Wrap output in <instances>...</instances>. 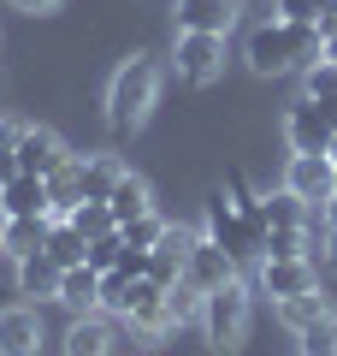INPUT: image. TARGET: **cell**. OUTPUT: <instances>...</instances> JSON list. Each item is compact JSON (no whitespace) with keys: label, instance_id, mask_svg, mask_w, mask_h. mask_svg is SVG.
<instances>
[{"label":"cell","instance_id":"1","mask_svg":"<svg viewBox=\"0 0 337 356\" xmlns=\"http://www.w3.org/2000/svg\"><path fill=\"white\" fill-rule=\"evenodd\" d=\"M249 72L278 77V72H308L313 60H325V30L313 24H284V18H266L261 30H249Z\"/></svg>","mask_w":337,"mask_h":356},{"label":"cell","instance_id":"22","mask_svg":"<svg viewBox=\"0 0 337 356\" xmlns=\"http://www.w3.org/2000/svg\"><path fill=\"white\" fill-rule=\"evenodd\" d=\"M48 196H53V214H71V208L83 202V191H77V154L48 172Z\"/></svg>","mask_w":337,"mask_h":356},{"label":"cell","instance_id":"5","mask_svg":"<svg viewBox=\"0 0 337 356\" xmlns=\"http://www.w3.org/2000/svg\"><path fill=\"white\" fill-rule=\"evenodd\" d=\"M172 65H178V83H189V89L219 83V77H225V36L178 30V42H172Z\"/></svg>","mask_w":337,"mask_h":356},{"label":"cell","instance_id":"3","mask_svg":"<svg viewBox=\"0 0 337 356\" xmlns=\"http://www.w3.org/2000/svg\"><path fill=\"white\" fill-rule=\"evenodd\" d=\"M201 339L219 356L243 350V339H249V291H243V280H231V285L201 297Z\"/></svg>","mask_w":337,"mask_h":356},{"label":"cell","instance_id":"4","mask_svg":"<svg viewBox=\"0 0 337 356\" xmlns=\"http://www.w3.org/2000/svg\"><path fill=\"white\" fill-rule=\"evenodd\" d=\"M201 232H207V238L219 243V250L231 255L237 267L261 261V226H254V220L243 214L237 202H231V191H213V196H207V214H201Z\"/></svg>","mask_w":337,"mask_h":356},{"label":"cell","instance_id":"30","mask_svg":"<svg viewBox=\"0 0 337 356\" xmlns=\"http://www.w3.org/2000/svg\"><path fill=\"white\" fill-rule=\"evenodd\" d=\"M18 13H53V6H60V0H12Z\"/></svg>","mask_w":337,"mask_h":356},{"label":"cell","instance_id":"2","mask_svg":"<svg viewBox=\"0 0 337 356\" xmlns=\"http://www.w3.org/2000/svg\"><path fill=\"white\" fill-rule=\"evenodd\" d=\"M154 102H160V65H154V54H130L107 83V125L119 137H130V131L148 125Z\"/></svg>","mask_w":337,"mask_h":356},{"label":"cell","instance_id":"33","mask_svg":"<svg viewBox=\"0 0 337 356\" xmlns=\"http://www.w3.org/2000/svg\"><path fill=\"white\" fill-rule=\"evenodd\" d=\"M320 220H325V226H337V196H331V202L320 208Z\"/></svg>","mask_w":337,"mask_h":356},{"label":"cell","instance_id":"14","mask_svg":"<svg viewBox=\"0 0 337 356\" xmlns=\"http://www.w3.org/2000/svg\"><path fill=\"white\" fill-rule=\"evenodd\" d=\"M42 350V315L30 303L0 309V356H36Z\"/></svg>","mask_w":337,"mask_h":356},{"label":"cell","instance_id":"23","mask_svg":"<svg viewBox=\"0 0 337 356\" xmlns=\"http://www.w3.org/2000/svg\"><path fill=\"white\" fill-rule=\"evenodd\" d=\"M296 344H302V356H337V315L308 321V327L296 332Z\"/></svg>","mask_w":337,"mask_h":356},{"label":"cell","instance_id":"8","mask_svg":"<svg viewBox=\"0 0 337 356\" xmlns=\"http://www.w3.org/2000/svg\"><path fill=\"white\" fill-rule=\"evenodd\" d=\"M320 285V273H313L308 255H266L261 261V291L273 297V303H284V297H302Z\"/></svg>","mask_w":337,"mask_h":356},{"label":"cell","instance_id":"32","mask_svg":"<svg viewBox=\"0 0 337 356\" xmlns=\"http://www.w3.org/2000/svg\"><path fill=\"white\" fill-rule=\"evenodd\" d=\"M320 113L331 119V131H337V95H325V102H320Z\"/></svg>","mask_w":337,"mask_h":356},{"label":"cell","instance_id":"27","mask_svg":"<svg viewBox=\"0 0 337 356\" xmlns=\"http://www.w3.org/2000/svg\"><path fill=\"white\" fill-rule=\"evenodd\" d=\"M278 18L284 24H313L320 18V0H278Z\"/></svg>","mask_w":337,"mask_h":356},{"label":"cell","instance_id":"11","mask_svg":"<svg viewBox=\"0 0 337 356\" xmlns=\"http://www.w3.org/2000/svg\"><path fill=\"white\" fill-rule=\"evenodd\" d=\"M112 344H119V315H107V309L77 315L65 327V356H112Z\"/></svg>","mask_w":337,"mask_h":356},{"label":"cell","instance_id":"17","mask_svg":"<svg viewBox=\"0 0 337 356\" xmlns=\"http://www.w3.org/2000/svg\"><path fill=\"white\" fill-rule=\"evenodd\" d=\"M107 208H112V220H119V226H130V220L154 214V191H148V178H142V172H130V166H125V178L112 184Z\"/></svg>","mask_w":337,"mask_h":356},{"label":"cell","instance_id":"29","mask_svg":"<svg viewBox=\"0 0 337 356\" xmlns=\"http://www.w3.org/2000/svg\"><path fill=\"white\" fill-rule=\"evenodd\" d=\"M24 131H30L24 119H0V143H12V149H18V137H24Z\"/></svg>","mask_w":337,"mask_h":356},{"label":"cell","instance_id":"15","mask_svg":"<svg viewBox=\"0 0 337 356\" xmlns=\"http://www.w3.org/2000/svg\"><path fill=\"white\" fill-rule=\"evenodd\" d=\"M60 273H65V267L53 261L48 250L24 255V261H18V297H36V303H60Z\"/></svg>","mask_w":337,"mask_h":356},{"label":"cell","instance_id":"19","mask_svg":"<svg viewBox=\"0 0 337 356\" xmlns=\"http://www.w3.org/2000/svg\"><path fill=\"white\" fill-rule=\"evenodd\" d=\"M6 214H53V196H48V178L42 172H18L6 191H0Z\"/></svg>","mask_w":337,"mask_h":356},{"label":"cell","instance_id":"12","mask_svg":"<svg viewBox=\"0 0 337 356\" xmlns=\"http://www.w3.org/2000/svg\"><path fill=\"white\" fill-rule=\"evenodd\" d=\"M65 161H71V149L60 143V131L30 125L24 137H18V172H42V178H48L53 166H65Z\"/></svg>","mask_w":337,"mask_h":356},{"label":"cell","instance_id":"10","mask_svg":"<svg viewBox=\"0 0 337 356\" xmlns=\"http://www.w3.org/2000/svg\"><path fill=\"white\" fill-rule=\"evenodd\" d=\"M178 30H201V36H231L243 18V0H178L172 6Z\"/></svg>","mask_w":337,"mask_h":356},{"label":"cell","instance_id":"28","mask_svg":"<svg viewBox=\"0 0 337 356\" xmlns=\"http://www.w3.org/2000/svg\"><path fill=\"white\" fill-rule=\"evenodd\" d=\"M12 178H18V149H12V143H0V191H6Z\"/></svg>","mask_w":337,"mask_h":356},{"label":"cell","instance_id":"34","mask_svg":"<svg viewBox=\"0 0 337 356\" xmlns=\"http://www.w3.org/2000/svg\"><path fill=\"white\" fill-rule=\"evenodd\" d=\"M320 18H337V0H320Z\"/></svg>","mask_w":337,"mask_h":356},{"label":"cell","instance_id":"35","mask_svg":"<svg viewBox=\"0 0 337 356\" xmlns=\"http://www.w3.org/2000/svg\"><path fill=\"white\" fill-rule=\"evenodd\" d=\"M325 60H337V48H325Z\"/></svg>","mask_w":337,"mask_h":356},{"label":"cell","instance_id":"31","mask_svg":"<svg viewBox=\"0 0 337 356\" xmlns=\"http://www.w3.org/2000/svg\"><path fill=\"white\" fill-rule=\"evenodd\" d=\"M325 261L337 267V226H325Z\"/></svg>","mask_w":337,"mask_h":356},{"label":"cell","instance_id":"9","mask_svg":"<svg viewBox=\"0 0 337 356\" xmlns=\"http://www.w3.org/2000/svg\"><path fill=\"white\" fill-rule=\"evenodd\" d=\"M184 280L196 285L201 297H207V291H219V285H231V280H237V261H231V255H225L219 243H213L207 232H201V238L189 243V261H184Z\"/></svg>","mask_w":337,"mask_h":356},{"label":"cell","instance_id":"18","mask_svg":"<svg viewBox=\"0 0 337 356\" xmlns=\"http://www.w3.org/2000/svg\"><path fill=\"white\" fill-rule=\"evenodd\" d=\"M60 303L71 309V315H95L101 309V273L89 261H77V267L60 273Z\"/></svg>","mask_w":337,"mask_h":356},{"label":"cell","instance_id":"25","mask_svg":"<svg viewBox=\"0 0 337 356\" xmlns=\"http://www.w3.org/2000/svg\"><path fill=\"white\" fill-rule=\"evenodd\" d=\"M119 232H125L130 250H154V243L166 238V220L160 214H142V220H130V226H119Z\"/></svg>","mask_w":337,"mask_h":356},{"label":"cell","instance_id":"6","mask_svg":"<svg viewBox=\"0 0 337 356\" xmlns=\"http://www.w3.org/2000/svg\"><path fill=\"white\" fill-rule=\"evenodd\" d=\"M284 191L302 196L308 208H325V202L337 196V161H331V154H290Z\"/></svg>","mask_w":337,"mask_h":356},{"label":"cell","instance_id":"24","mask_svg":"<svg viewBox=\"0 0 337 356\" xmlns=\"http://www.w3.org/2000/svg\"><path fill=\"white\" fill-rule=\"evenodd\" d=\"M302 95H308V102H325V95H337V60H313L308 72H302Z\"/></svg>","mask_w":337,"mask_h":356},{"label":"cell","instance_id":"16","mask_svg":"<svg viewBox=\"0 0 337 356\" xmlns=\"http://www.w3.org/2000/svg\"><path fill=\"white\" fill-rule=\"evenodd\" d=\"M119 178H125L119 154H77V191H83V202H107Z\"/></svg>","mask_w":337,"mask_h":356},{"label":"cell","instance_id":"20","mask_svg":"<svg viewBox=\"0 0 337 356\" xmlns=\"http://www.w3.org/2000/svg\"><path fill=\"white\" fill-rule=\"evenodd\" d=\"M320 315H331V303H325L320 285H313V291H302V297H284V303H278V321H284L290 332H302L308 321H320Z\"/></svg>","mask_w":337,"mask_h":356},{"label":"cell","instance_id":"7","mask_svg":"<svg viewBox=\"0 0 337 356\" xmlns=\"http://www.w3.org/2000/svg\"><path fill=\"white\" fill-rule=\"evenodd\" d=\"M331 137H337L331 119H325L320 102H308V95L284 113V143H290V154H331Z\"/></svg>","mask_w":337,"mask_h":356},{"label":"cell","instance_id":"13","mask_svg":"<svg viewBox=\"0 0 337 356\" xmlns=\"http://www.w3.org/2000/svg\"><path fill=\"white\" fill-rule=\"evenodd\" d=\"M48 232H53V214H6V226H0V255L24 261V255L48 250Z\"/></svg>","mask_w":337,"mask_h":356},{"label":"cell","instance_id":"21","mask_svg":"<svg viewBox=\"0 0 337 356\" xmlns=\"http://www.w3.org/2000/svg\"><path fill=\"white\" fill-rule=\"evenodd\" d=\"M60 220H71V226L83 232V243H95V238H107V232H119V220H112L107 202H77L71 214H60Z\"/></svg>","mask_w":337,"mask_h":356},{"label":"cell","instance_id":"26","mask_svg":"<svg viewBox=\"0 0 337 356\" xmlns=\"http://www.w3.org/2000/svg\"><path fill=\"white\" fill-rule=\"evenodd\" d=\"M119 255H125V232H107V238H95V243L83 250V261L95 267V273H107V267L119 261Z\"/></svg>","mask_w":337,"mask_h":356}]
</instances>
